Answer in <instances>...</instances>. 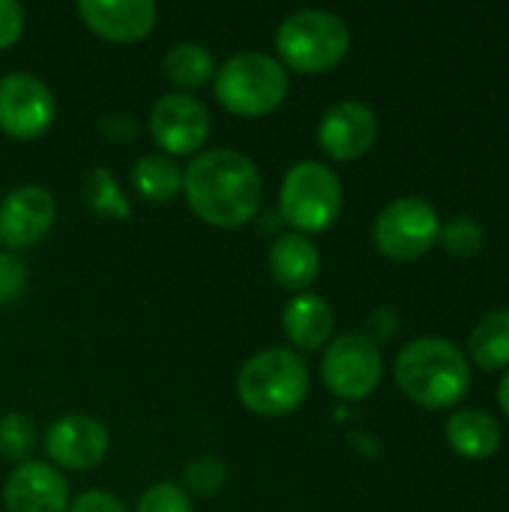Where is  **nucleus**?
Wrapping results in <instances>:
<instances>
[{
	"instance_id": "obj_26",
	"label": "nucleus",
	"mask_w": 509,
	"mask_h": 512,
	"mask_svg": "<svg viewBox=\"0 0 509 512\" xmlns=\"http://www.w3.org/2000/svg\"><path fill=\"white\" fill-rule=\"evenodd\" d=\"M135 512H192V498L177 483H156L138 498Z\"/></svg>"
},
{
	"instance_id": "obj_29",
	"label": "nucleus",
	"mask_w": 509,
	"mask_h": 512,
	"mask_svg": "<svg viewBox=\"0 0 509 512\" xmlns=\"http://www.w3.org/2000/svg\"><path fill=\"white\" fill-rule=\"evenodd\" d=\"M66 512H126V507L117 495L102 492V489H90V492H81L75 501H69Z\"/></svg>"
},
{
	"instance_id": "obj_20",
	"label": "nucleus",
	"mask_w": 509,
	"mask_h": 512,
	"mask_svg": "<svg viewBox=\"0 0 509 512\" xmlns=\"http://www.w3.org/2000/svg\"><path fill=\"white\" fill-rule=\"evenodd\" d=\"M132 186L141 198L165 204L183 192V168L165 153H147L132 165Z\"/></svg>"
},
{
	"instance_id": "obj_27",
	"label": "nucleus",
	"mask_w": 509,
	"mask_h": 512,
	"mask_svg": "<svg viewBox=\"0 0 509 512\" xmlns=\"http://www.w3.org/2000/svg\"><path fill=\"white\" fill-rule=\"evenodd\" d=\"M27 288V267L15 252H0V306L21 300Z\"/></svg>"
},
{
	"instance_id": "obj_9",
	"label": "nucleus",
	"mask_w": 509,
	"mask_h": 512,
	"mask_svg": "<svg viewBox=\"0 0 509 512\" xmlns=\"http://www.w3.org/2000/svg\"><path fill=\"white\" fill-rule=\"evenodd\" d=\"M57 114L51 87L30 72H9L0 78V132L15 141L42 138Z\"/></svg>"
},
{
	"instance_id": "obj_15",
	"label": "nucleus",
	"mask_w": 509,
	"mask_h": 512,
	"mask_svg": "<svg viewBox=\"0 0 509 512\" xmlns=\"http://www.w3.org/2000/svg\"><path fill=\"white\" fill-rule=\"evenodd\" d=\"M6 512H66L69 510V483L48 462L18 465L3 486Z\"/></svg>"
},
{
	"instance_id": "obj_6",
	"label": "nucleus",
	"mask_w": 509,
	"mask_h": 512,
	"mask_svg": "<svg viewBox=\"0 0 509 512\" xmlns=\"http://www.w3.org/2000/svg\"><path fill=\"white\" fill-rule=\"evenodd\" d=\"M342 213V180L339 174L315 159H303L288 168L279 189V219L297 234L327 231Z\"/></svg>"
},
{
	"instance_id": "obj_19",
	"label": "nucleus",
	"mask_w": 509,
	"mask_h": 512,
	"mask_svg": "<svg viewBox=\"0 0 509 512\" xmlns=\"http://www.w3.org/2000/svg\"><path fill=\"white\" fill-rule=\"evenodd\" d=\"M468 363L480 366L483 372H501L509 369V309H492L486 312L471 336H468Z\"/></svg>"
},
{
	"instance_id": "obj_25",
	"label": "nucleus",
	"mask_w": 509,
	"mask_h": 512,
	"mask_svg": "<svg viewBox=\"0 0 509 512\" xmlns=\"http://www.w3.org/2000/svg\"><path fill=\"white\" fill-rule=\"evenodd\" d=\"M225 477H228V471H225V465L216 456H201L192 465H186V474H183L186 495L189 498L192 495L195 498H210V495H216L225 486Z\"/></svg>"
},
{
	"instance_id": "obj_14",
	"label": "nucleus",
	"mask_w": 509,
	"mask_h": 512,
	"mask_svg": "<svg viewBox=\"0 0 509 512\" xmlns=\"http://www.w3.org/2000/svg\"><path fill=\"white\" fill-rule=\"evenodd\" d=\"M78 15L99 39L132 45L153 33L159 9L153 0H81Z\"/></svg>"
},
{
	"instance_id": "obj_3",
	"label": "nucleus",
	"mask_w": 509,
	"mask_h": 512,
	"mask_svg": "<svg viewBox=\"0 0 509 512\" xmlns=\"http://www.w3.org/2000/svg\"><path fill=\"white\" fill-rule=\"evenodd\" d=\"M237 396L258 417L294 414L309 396V366L294 348H264L243 363Z\"/></svg>"
},
{
	"instance_id": "obj_11",
	"label": "nucleus",
	"mask_w": 509,
	"mask_h": 512,
	"mask_svg": "<svg viewBox=\"0 0 509 512\" xmlns=\"http://www.w3.org/2000/svg\"><path fill=\"white\" fill-rule=\"evenodd\" d=\"M57 219V201L45 186H15L0 201V240L9 252L30 249L48 237Z\"/></svg>"
},
{
	"instance_id": "obj_22",
	"label": "nucleus",
	"mask_w": 509,
	"mask_h": 512,
	"mask_svg": "<svg viewBox=\"0 0 509 512\" xmlns=\"http://www.w3.org/2000/svg\"><path fill=\"white\" fill-rule=\"evenodd\" d=\"M84 201L102 219H126L129 216V201L120 192V186L108 168H93L84 177Z\"/></svg>"
},
{
	"instance_id": "obj_1",
	"label": "nucleus",
	"mask_w": 509,
	"mask_h": 512,
	"mask_svg": "<svg viewBox=\"0 0 509 512\" xmlns=\"http://www.w3.org/2000/svg\"><path fill=\"white\" fill-rule=\"evenodd\" d=\"M183 195L201 222L213 228H240L258 216L264 183L258 165L246 153L213 147L183 168Z\"/></svg>"
},
{
	"instance_id": "obj_28",
	"label": "nucleus",
	"mask_w": 509,
	"mask_h": 512,
	"mask_svg": "<svg viewBox=\"0 0 509 512\" xmlns=\"http://www.w3.org/2000/svg\"><path fill=\"white\" fill-rule=\"evenodd\" d=\"M24 33V9L15 0H0V51L12 48Z\"/></svg>"
},
{
	"instance_id": "obj_18",
	"label": "nucleus",
	"mask_w": 509,
	"mask_h": 512,
	"mask_svg": "<svg viewBox=\"0 0 509 512\" xmlns=\"http://www.w3.org/2000/svg\"><path fill=\"white\" fill-rule=\"evenodd\" d=\"M447 444L456 456L468 462H486L501 447V426L489 411L480 408H459L447 417Z\"/></svg>"
},
{
	"instance_id": "obj_24",
	"label": "nucleus",
	"mask_w": 509,
	"mask_h": 512,
	"mask_svg": "<svg viewBox=\"0 0 509 512\" xmlns=\"http://www.w3.org/2000/svg\"><path fill=\"white\" fill-rule=\"evenodd\" d=\"M39 444V432H36V423L18 411L0 417V456L9 459V462H30L33 450Z\"/></svg>"
},
{
	"instance_id": "obj_17",
	"label": "nucleus",
	"mask_w": 509,
	"mask_h": 512,
	"mask_svg": "<svg viewBox=\"0 0 509 512\" xmlns=\"http://www.w3.org/2000/svg\"><path fill=\"white\" fill-rule=\"evenodd\" d=\"M282 327H285V336L294 345V351L309 354V351L324 348L333 339L336 318H333V309L324 297L303 291V294H294L288 300V306L282 312Z\"/></svg>"
},
{
	"instance_id": "obj_7",
	"label": "nucleus",
	"mask_w": 509,
	"mask_h": 512,
	"mask_svg": "<svg viewBox=\"0 0 509 512\" xmlns=\"http://www.w3.org/2000/svg\"><path fill=\"white\" fill-rule=\"evenodd\" d=\"M438 234H441L438 210L417 195L390 201L375 216L372 225L375 249L399 264L423 258L432 246H438Z\"/></svg>"
},
{
	"instance_id": "obj_13",
	"label": "nucleus",
	"mask_w": 509,
	"mask_h": 512,
	"mask_svg": "<svg viewBox=\"0 0 509 512\" xmlns=\"http://www.w3.org/2000/svg\"><path fill=\"white\" fill-rule=\"evenodd\" d=\"M108 429L87 414H66L45 429V453L57 468L93 471L108 456Z\"/></svg>"
},
{
	"instance_id": "obj_10",
	"label": "nucleus",
	"mask_w": 509,
	"mask_h": 512,
	"mask_svg": "<svg viewBox=\"0 0 509 512\" xmlns=\"http://www.w3.org/2000/svg\"><path fill=\"white\" fill-rule=\"evenodd\" d=\"M150 135L171 159L198 153L210 135V114L192 93H165L150 111Z\"/></svg>"
},
{
	"instance_id": "obj_21",
	"label": "nucleus",
	"mask_w": 509,
	"mask_h": 512,
	"mask_svg": "<svg viewBox=\"0 0 509 512\" xmlns=\"http://www.w3.org/2000/svg\"><path fill=\"white\" fill-rule=\"evenodd\" d=\"M165 75L171 84L180 87V93L186 90H198L207 81H213L216 75V60L213 54L198 45V42H180L165 54Z\"/></svg>"
},
{
	"instance_id": "obj_5",
	"label": "nucleus",
	"mask_w": 509,
	"mask_h": 512,
	"mask_svg": "<svg viewBox=\"0 0 509 512\" xmlns=\"http://www.w3.org/2000/svg\"><path fill=\"white\" fill-rule=\"evenodd\" d=\"M288 69L264 51L231 54L213 75L219 105L237 117H264L288 96Z\"/></svg>"
},
{
	"instance_id": "obj_31",
	"label": "nucleus",
	"mask_w": 509,
	"mask_h": 512,
	"mask_svg": "<svg viewBox=\"0 0 509 512\" xmlns=\"http://www.w3.org/2000/svg\"><path fill=\"white\" fill-rule=\"evenodd\" d=\"M393 333H396V315H393V309H378L372 318H369V339L375 342H387V339H393Z\"/></svg>"
},
{
	"instance_id": "obj_32",
	"label": "nucleus",
	"mask_w": 509,
	"mask_h": 512,
	"mask_svg": "<svg viewBox=\"0 0 509 512\" xmlns=\"http://www.w3.org/2000/svg\"><path fill=\"white\" fill-rule=\"evenodd\" d=\"M498 405H501L504 417L509 420V369H507V375L501 378V384H498Z\"/></svg>"
},
{
	"instance_id": "obj_8",
	"label": "nucleus",
	"mask_w": 509,
	"mask_h": 512,
	"mask_svg": "<svg viewBox=\"0 0 509 512\" xmlns=\"http://www.w3.org/2000/svg\"><path fill=\"white\" fill-rule=\"evenodd\" d=\"M381 378L384 357L378 342H372L366 333H342L327 342L321 357V381L333 396L345 402L369 399Z\"/></svg>"
},
{
	"instance_id": "obj_30",
	"label": "nucleus",
	"mask_w": 509,
	"mask_h": 512,
	"mask_svg": "<svg viewBox=\"0 0 509 512\" xmlns=\"http://www.w3.org/2000/svg\"><path fill=\"white\" fill-rule=\"evenodd\" d=\"M99 132L108 135L111 141H120V138H135L138 132V123L132 114H108L99 120Z\"/></svg>"
},
{
	"instance_id": "obj_4",
	"label": "nucleus",
	"mask_w": 509,
	"mask_h": 512,
	"mask_svg": "<svg viewBox=\"0 0 509 512\" xmlns=\"http://www.w3.org/2000/svg\"><path fill=\"white\" fill-rule=\"evenodd\" d=\"M276 51L285 69L300 75H324L348 57L351 30L336 12L300 9L279 24Z\"/></svg>"
},
{
	"instance_id": "obj_12",
	"label": "nucleus",
	"mask_w": 509,
	"mask_h": 512,
	"mask_svg": "<svg viewBox=\"0 0 509 512\" xmlns=\"http://www.w3.org/2000/svg\"><path fill=\"white\" fill-rule=\"evenodd\" d=\"M378 141V114L357 99L336 102L318 123V144L336 162H354L366 156Z\"/></svg>"
},
{
	"instance_id": "obj_2",
	"label": "nucleus",
	"mask_w": 509,
	"mask_h": 512,
	"mask_svg": "<svg viewBox=\"0 0 509 512\" xmlns=\"http://www.w3.org/2000/svg\"><path fill=\"white\" fill-rule=\"evenodd\" d=\"M393 378L414 405L426 411H444L465 399L471 363L459 345L441 336H420L396 354Z\"/></svg>"
},
{
	"instance_id": "obj_23",
	"label": "nucleus",
	"mask_w": 509,
	"mask_h": 512,
	"mask_svg": "<svg viewBox=\"0 0 509 512\" xmlns=\"http://www.w3.org/2000/svg\"><path fill=\"white\" fill-rule=\"evenodd\" d=\"M438 243L444 246V252L450 258L468 261V258H477L483 252L486 231H483V225L474 216H453L447 225H441Z\"/></svg>"
},
{
	"instance_id": "obj_16",
	"label": "nucleus",
	"mask_w": 509,
	"mask_h": 512,
	"mask_svg": "<svg viewBox=\"0 0 509 512\" xmlns=\"http://www.w3.org/2000/svg\"><path fill=\"white\" fill-rule=\"evenodd\" d=\"M267 267H270V276L276 279V285H282L294 294H303L321 273V252L312 237L288 231L273 240V246L267 252Z\"/></svg>"
}]
</instances>
